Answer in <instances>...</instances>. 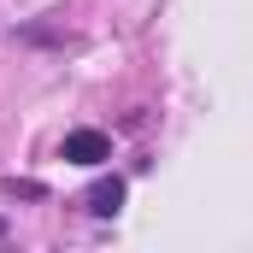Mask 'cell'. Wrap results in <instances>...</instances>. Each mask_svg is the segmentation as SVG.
<instances>
[{
  "mask_svg": "<svg viewBox=\"0 0 253 253\" xmlns=\"http://www.w3.org/2000/svg\"><path fill=\"white\" fill-rule=\"evenodd\" d=\"M59 153L71 165H106V159H112V141H106V129H71Z\"/></svg>",
  "mask_w": 253,
  "mask_h": 253,
  "instance_id": "cell-1",
  "label": "cell"
},
{
  "mask_svg": "<svg viewBox=\"0 0 253 253\" xmlns=\"http://www.w3.org/2000/svg\"><path fill=\"white\" fill-rule=\"evenodd\" d=\"M83 206H88V212H94V218H112V212H118V206H124V177H100V183H94V189L83 194Z\"/></svg>",
  "mask_w": 253,
  "mask_h": 253,
  "instance_id": "cell-2",
  "label": "cell"
},
{
  "mask_svg": "<svg viewBox=\"0 0 253 253\" xmlns=\"http://www.w3.org/2000/svg\"><path fill=\"white\" fill-rule=\"evenodd\" d=\"M0 194H24V200H42V183H18V177H6Z\"/></svg>",
  "mask_w": 253,
  "mask_h": 253,
  "instance_id": "cell-3",
  "label": "cell"
},
{
  "mask_svg": "<svg viewBox=\"0 0 253 253\" xmlns=\"http://www.w3.org/2000/svg\"><path fill=\"white\" fill-rule=\"evenodd\" d=\"M0 236H6V218H0Z\"/></svg>",
  "mask_w": 253,
  "mask_h": 253,
  "instance_id": "cell-4",
  "label": "cell"
}]
</instances>
